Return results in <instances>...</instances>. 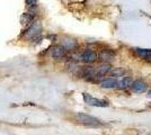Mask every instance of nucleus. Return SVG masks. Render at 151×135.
Returning <instances> with one entry per match:
<instances>
[{"instance_id":"nucleus-1","label":"nucleus","mask_w":151,"mask_h":135,"mask_svg":"<svg viewBox=\"0 0 151 135\" xmlns=\"http://www.w3.org/2000/svg\"><path fill=\"white\" fill-rule=\"evenodd\" d=\"M42 34V25L40 21H32L28 28L24 32V37L29 41H35L41 37Z\"/></svg>"},{"instance_id":"nucleus-2","label":"nucleus","mask_w":151,"mask_h":135,"mask_svg":"<svg viewBox=\"0 0 151 135\" xmlns=\"http://www.w3.org/2000/svg\"><path fill=\"white\" fill-rule=\"evenodd\" d=\"M76 118L79 123H81L83 125H87V126H98L101 124L97 118H95L90 115H87V114H83V113H78L76 115Z\"/></svg>"},{"instance_id":"nucleus-3","label":"nucleus","mask_w":151,"mask_h":135,"mask_svg":"<svg viewBox=\"0 0 151 135\" xmlns=\"http://www.w3.org/2000/svg\"><path fill=\"white\" fill-rule=\"evenodd\" d=\"M78 58H79L80 61L85 62V63H94V62L97 61L98 55H97V53H96V52L87 50V51L81 52V53L78 55Z\"/></svg>"},{"instance_id":"nucleus-4","label":"nucleus","mask_w":151,"mask_h":135,"mask_svg":"<svg viewBox=\"0 0 151 135\" xmlns=\"http://www.w3.org/2000/svg\"><path fill=\"white\" fill-rule=\"evenodd\" d=\"M83 100L86 104H88L90 106H95V107H106L107 106V103L105 100L97 99L95 97H91L88 94H83Z\"/></svg>"},{"instance_id":"nucleus-5","label":"nucleus","mask_w":151,"mask_h":135,"mask_svg":"<svg viewBox=\"0 0 151 135\" xmlns=\"http://www.w3.org/2000/svg\"><path fill=\"white\" fill-rule=\"evenodd\" d=\"M50 55L54 59H62L67 55V50H65L63 46H61V45L54 46V47L51 49Z\"/></svg>"},{"instance_id":"nucleus-6","label":"nucleus","mask_w":151,"mask_h":135,"mask_svg":"<svg viewBox=\"0 0 151 135\" xmlns=\"http://www.w3.org/2000/svg\"><path fill=\"white\" fill-rule=\"evenodd\" d=\"M131 89L137 92V94H142L147 90V84L141 81V80H137V81H133L132 84H131Z\"/></svg>"},{"instance_id":"nucleus-7","label":"nucleus","mask_w":151,"mask_h":135,"mask_svg":"<svg viewBox=\"0 0 151 135\" xmlns=\"http://www.w3.org/2000/svg\"><path fill=\"white\" fill-rule=\"evenodd\" d=\"M112 71V68L109 65H101L98 68L95 69V77L99 78L103 76H106L107 73H109Z\"/></svg>"},{"instance_id":"nucleus-8","label":"nucleus","mask_w":151,"mask_h":135,"mask_svg":"<svg viewBox=\"0 0 151 135\" xmlns=\"http://www.w3.org/2000/svg\"><path fill=\"white\" fill-rule=\"evenodd\" d=\"M103 88H116L117 87V80L115 78H105L101 82Z\"/></svg>"},{"instance_id":"nucleus-9","label":"nucleus","mask_w":151,"mask_h":135,"mask_svg":"<svg viewBox=\"0 0 151 135\" xmlns=\"http://www.w3.org/2000/svg\"><path fill=\"white\" fill-rule=\"evenodd\" d=\"M135 52L140 58L145 59L147 61L151 62V50H145V49H135Z\"/></svg>"},{"instance_id":"nucleus-10","label":"nucleus","mask_w":151,"mask_h":135,"mask_svg":"<svg viewBox=\"0 0 151 135\" xmlns=\"http://www.w3.org/2000/svg\"><path fill=\"white\" fill-rule=\"evenodd\" d=\"M132 82L133 81L132 79H131V77H123L120 81H117V87H120L122 89H125V88L131 87Z\"/></svg>"},{"instance_id":"nucleus-11","label":"nucleus","mask_w":151,"mask_h":135,"mask_svg":"<svg viewBox=\"0 0 151 135\" xmlns=\"http://www.w3.org/2000/svg\"><path fill=\"white\" fill-rule=\"evenodd\" d=\"M76 45H77V42H76L75 39H64L62 42V45L65 50H73L76 47Z\"/></svg>"},{"instance_id":"nucleus-12","label":"nucleus","mask_w":151,"mask_h":135,"mask_svg":"<svg viewBox=\"0 0 151 135\" xmlns=\"http://www.w3.org/2000/svg\"><path fill=\"white\" fill-rule=\"evenodd\" d=\"M114 58V52L112 51H103L99 53V60L101 61H111Z\"/></svg>"},{"instance_id":"nucleus-13","label":"nucleus","mask_w":151,"mask_h":135,"mask_svg":"<svg viewBox=\"0 0 151 135\" xmlns=\"http://www.w3.org/2000/svg\"><path fill=\"white\" fill-rule=\"evenodd\" d=\"M33 16H31V14L29 13H26L24 14L23 16H22V24L23 25H25V24H29V23H32L33 21Z\"/></svg>"},{"instance_id":"nucleus-14","label":"nucleus","mask_w":151,"mask_h":135,"mask_svg":"<svg viewBox=\"0 0 151 135\" xmlns=\"http://www.w3.org/2000/svg\"><path fill=\"white\" fill-rule=\"evenodd\" d=\"M25 2L28 7H35L37 5L38 0H25Z\"/></svg>"},{"instance_id":"nucleus-15","label":"nucleus","mask_w":151,"mask_h":135,"mask_svg":"<svg viewBox=\"0 0 151 135\" xmlns=\"http://www.w3.org/2000/svg\"><path fill=\"white\" fill-rule=\"evenodd\" d=\"M148 96L151 97V90H150V91H149V92H148Z\"/></svg>"}]
</instances>
